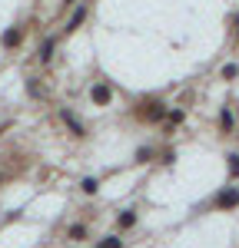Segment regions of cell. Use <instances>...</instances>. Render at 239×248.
Here are the masks:
<instances>
[{
    "label": "cell",
    "instance_id": "6da1fadb",
    "mask_svg": "<svg viewBox=\"0 0 239 248\" xmlns=\"http://www.w3.org/2000/svg\"><path fill=\"white\" fill-rule=\"evenodd\" d=\"M166 99L163 96H139L137 103L130 106V116L143 123V126H163V119H166Z\"/></svg>",
    "mask_w": 239,
    "mask_h": 248
},
{
    "label": "cell",
    "instance_id": "7a4b0ae2",
    "mask_svg": "<svg viewBox=\"0 0 239 248\" xmlns=\"http://www.w3.org/2000/svg\"><path fill=\"white\" fill-rule=\"evenodd\" d=\"M213 212H236L239 209V186H222V189L209 199Z\"/></svg>",
    "mask_w": 239,
    "mask_h": 248
},
{
    "label": "cell",
    "instance_id": "3957f363",
    "mask_svg": "<svg viewBox=\"0 0 239 248\" xmlns=\"http://www.w3.org/2000/svg\"><path fill=\"white\" fill-rule=\"evenodd\" d=\"M60 123H63V126L70 129V136H73V139H86V136H90V129H86V123H83L80 116H73L70 109H67V106L60 109Z\"/></svg>",
    "mask_w": 239,
    "mask_h": 248
},
{
    "label": "cell",
    "instance_id": "277c9868",
    "mask_svg": "<svg viewBox=\"0 0 239 248\" xmlns=\"http://www.w3.org/2000/svg\"><path fill=\"white\" fill-rule=\"evenodd\" d=\"M23 40H27V27H23V23H14V27H7V30L0 33V46H3V50H17Z\"/></svg>",
    "mask_w": 239,
    "mask_h": 248
},
{
    "label": "cell",
    "instance_id": "5b68a950",
    "mask_svg": "<svg viewBox=\"0 0 239 248\" xmlns=\"http://www.w3.org/2000/svg\"><path fill=\"white\" fill-rule=\"evenodd\" d=\"M90 103H93V106H110V103H113V86H110L106 79H97V83L90 86Z\"/></svg>",
    "mask_w": 239,
    "mask_h": 248
},
{
    "label": "cell",
    "instance_id": "8992f818",
    "mask_svg": "<svg viewBox=\"0 0 239 248\" xmlns=\"http://www.w3.org/2000/svg\"><path fill=\"white\" fill-rule=\"evenodd\" d=\"M86 17H90V7H86V3H77V10L70 14V20H67V27H63V33H77L80 27L86 23Z\"/></svg>",
    "mask_w": 239,
    "mask_h": 248
},
{
    "label": "cell",
    "instance_id": "52a82bcc",
    "mask_svg": "<svg viewBox=\"0 0 239 248\" xmlns=\"http://www.w3.org/2000/svg\"><path fill=\"white\" fill-rule=\"evenodd\" d=\"M216 129H219V136H233V129H236V116H233V109H229V106H222V109H219Z\"/></svg>",
    "mask_w": 239,
    "mask_h": 248
},
{
    "label": "cell",
    "instance_id": "ba28073f",
    "mask_svg": "<svg viewBox=\"0 0 239 248\" xmlns=\"http://www.w3.org/2000/svg\"><path fill=\"white\" fill-rule=\"evenodd\" d=\"M183 119H186V109H183V106H170V109H166V119H163V129H166V133L176 129V126H183Z\"/></svg>",
    "mask_w": 239,
    "mask_h": 248
},
{
    "label": "cell",
    "instance_id": "9c48e42d",
    "mask_svg": "<svg viewBox=\"0 0 239 248\" xmlns=\"http://www.w3.org/2000/svg\"><path fill=\"white\" fill-rule=\"evenodd\" d=\"M137 222H139V212H137V209H123V212L117 215V229H120V232L137 229Z\"/></svg>",
    "mask_w": 239,
    "mask_h": 248
},
{
    "label": "cell",
    "instance_id": "30bf717a",
    "mask_svg": "<svg viewBox=\"0 0 239 248\" xmlns=\"http://www.w3.org/2000/svg\"><path fill=\"white\" fill-rule=\"evenodd\" d=\"M53 50H57V37H47L43 43H40V50H37V60L47 66L50 60H53Z\"/></svg>",
    "mask_w": 239,
    "mask_h": 248
},
{
    "label": "cell",
    "instance_id": "8fae6325",
    "mask_svg": "<svg viewBox=\"0 0 239 248\" xmlns=\"http://www.w3.org/2000/svg\"><path fill=\"white\" fill-rule=\"evenodd\" d=\"M67 238H70V242H86V238H90V229H86L83 222H73V225L67 229Z\"/></svg>",
    "mask_w": 239,
    "mask_h": 248
},
{
    "label": "cell",
    "instance_id": "7c38bea8",
    "mask_svg": "<svg viewBox=\"0 0 239 248\" xmlns=\"http://www.w3.org/2000/svg\"><path fill=\"white\" fill-rule=\"evenodd\" d=\"M153 159H156V149H153V146H139L137 153H133V162H137V166H146V162H153Z\"/></svg>",
    "mask_w": 239,
    "mask_h": 248
},
{
    "label": "cell",
    "instance_id": "4fadbf2b",
    "mask_svg": "<svg viewBox=\"0 0 239 248\" xmlns=\"http://www.w3.org/2000/svg\"><path fill=\"white\" fill-rule=\"evenodd\" d=\"M226 172L229 182H239V153H226Z\"/></svg>",
    "mask_w": 239,
    "mask_h": 248
},
{
    "label": "cell",
    "instance_id": "5bb4252c",
    "mask_svg": "<svg viewBox=\"0 0 239 248\" xmlns=\"http://www.w3.org/2000/svg\"><path fill=\"white\" fill-rule=\"evenodd\" d=\"M80 189H83V195H97V192H100V179H93V175H86V179L80 182Z\"/></svg>",
    "mask_w": 239,
    "mask_h": 248
},
{
    "label": "cell",
    "instance_id": "9a60e30c",
    "mask_svg": "<svg viewBox=\"0 0 239 248\" xmlns=\"http://www.w3.org/2000/svg\"><path fill=\"white\" fill-rule=\"evenodd\" d=\"M93 248H123V238H120V235H106V238H100Z\"/></svg>",
    "mask_w": 239,
    "mask_h": 248
},
{
    "label": "cell",
    "instance_id": "2e32d148",
    "mask_svg": "<svg viewBox=\"0 0 239 248\" xmlns=\"http://www.w3.org/2000/svg\"><path fill=\"white\" fill-rule=\"evenodd\" d=\"M219 77L226 79V83H233V79L239 77V63H226V66H222V70H219Z\"/></svg>",
    "mask_w": 239,
    "mask_h": 248
},
{
    "label": "cell",
    "instance_id": "e0dca14e",
    "mask_svg": "<svg viewBox=\"0 0 239 248\" xmlns=\"http://www.w3.org/2000/svg\"><path fill=\"white\" fill-rule=\"evenodd\" d=\"M156 159H159V166H173L176 153H173V149H163V153H156Z\"/></svg>",
    "mask_w": 239,
    "mask_h": 248
},
{
    "label": "cell",
    "instance_id": "ac0fdd59",
    "mask_svg": "<svg viewBox=\"0 0 239 248\" xmlns=\"http://www.w3.org/2000/svg\"><path fill=\"white\" fill-rule=\"evenodd\" d=\"M229 23H233V27L239 30V14H233V20H229Z\"/></svg>",
    "mask_w": 239,
    "mask_h": 248
},
{
    "label": "cell",
    "instance_id": "d6986e66",
    "mask_svg": "<svg viewBox=\"0 0 239 248\" xmlns=\"http://www.w3.org/2000/svg\"><path fill=\"white\" fill-rule=\"evenodd\" d=\"M73 3H77V0H63V7H73Z\"/></svg>",
    "mask_w": 239,
    "mask_h": 248
}]
</instances>
